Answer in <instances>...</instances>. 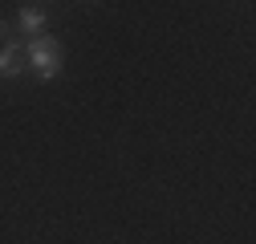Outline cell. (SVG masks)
<instances>
[{"mask_svg": "<svg viewBox=\"0 0 256 244\" xmlns=\"http://www.w3.org/2000/svg\"><path fill=\"white\" fill-rule=\"evenodd\" d=\"M24 66L37 74V82H53L61 74V66H66V49H61V41L49 37V33L28 37L24 41Z\"/></svg>", "mask_w": 256, "mask_h": 244, "instance_id": "cell-1", "label": "cell"}, {"mask_svg": "<svg viewBox=\"0 0 256 244\" xmlns=\"http://www.w3.org/2000/svg\"><path fill=\"white\" fill-rule=\"evenodd\" d=\"M24 45L20 41H4L0 45V78L4 82H16V78H24Z\"/></svg>", "mask_w": 256, "mask_h": 244, "instance_id": "cell-2", "label": "cell"}, {"mask_svg": "<svg viewBox=\"0 0 256 244\" xmlns=\"http://www.w3.org/2000/svg\"><path fill=\"white\" fill-rule=\"evenodd\" d=\"M12 28H20V33H24V41H28V37H41V33H45V8L24 4V8L16 12V24H12Z\"/></svg>", "mask_w": 256, "mask_h": 244, "instance_id": "cell-3", "label": "cell"}]
</instances>
